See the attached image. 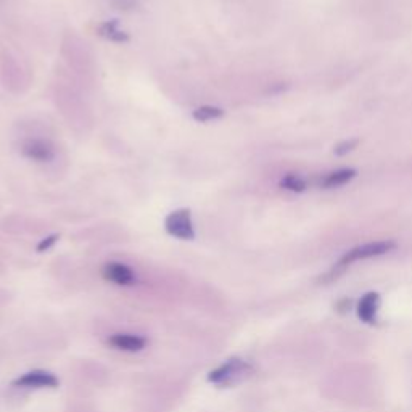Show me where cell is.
I'll use <instances>...</instances> for the list:
<instances>
[{
    "mask_svg": "<svg viewBox=\"0 0 412 412\" xmlns=\"http://www.w3.org/2000/svg\"><path fill=\"white\" fill-rule=\"evenodd\" d=\"M108 343L113 348L127 352H137L142 351L146 346V338L140 335H134V333H113L108 338Z\"/></svg>",
    "mask_w": 412,
    "mask_h": 412,
    "instance_id": "obj_7",
    "label": "cell"
},
{
    "mask_svg": "<svg viewBox=\"0 0 412 412\" xmlns=\"http://www.w3.org/2000/svg\"><path fill=\"white\" fill-rule=\"evenodd\" d=\"M380 306V295L375 292L365 293L358 303V318L365 324L377 322V313Z\"/></svg>",
    "mask_w": 412,
    "mask_h": 412,
    "instance_id": "obj_8",
    "label": "cell"
},
{
    "mask_svg": "<svg viewBox=\"0 0 412 412\" xmlns=\"http://www.w3.org/2000/svg\"><path fill=\"white\" fill-rule=\"evenodd\" d=\"M396 248V244L391 240H382V242H370V244H364L359 246H355L350 251H346L345 255L342 256L340 261L332 268V271L327 274L324 281H333L337 279V276L345 271V269L350 266V264L356 263V261L361 259H368V258H374V256H382L385 253H390L391 250Z\"/></svg>",
    "mask_w": 412,
    "mask_h": 412,
    "instance_id": "obj_1",
    "label": "cell"
},
{
    "mask_svg": "<svg viewBox=\"0 0 412 412\" xmlns=\"http://www.w3.org/2000/svg\"><path fill=\"white\" fill-rule=\"evenodd\" d=\"M102 276L108 282H113L121 287H131L137 282L134 269L125 263H120V261H110V263L105 264L102 268Z\"/></svg>",
    "mask_w": 412,
    "mask_h": 412,
    "instance_id": "obj_5",
    "label": "cell"
},
{
    "mask_svg": "<svg viewBox=\"0 0 412 412\" xmlns=\"http://www.w3.org/2000/svg\"><path fill=\"white\" fill-rule=\"evenodd\" d=\"M281 187L282 189L292 190V192H305L306 190V182L303 177L296 176V174H287V176L282 177L281 181Z\"/></svg>",
    "mask_w": 412,
    "mask_h": 412,
    "instance_id": "obj_12",
    "label": "cell"
},
{
    "mask_svg": "<svg viewBox=\"0 0 412 412\" xmlns=\"http://www.w3.org/2000/svg\"><path fill=\"white\" fill-rule=\"evenodd\" d=\"M226 114V112L221 107H214V105H201V107H196L194 112H192V118L196 123H201V125H206L209 121H216L221 120V118Z\"/></svg>",
    "mask_w": 412,
    "mask_h": 412,
    "instance_id": "obj_11",
    "label": "cell"
},
{
    "mask_svg": "<svg viewBox=\"0 0 412 412\" xmlns=\"http://www.w3.org/2000/svg\"><path fill=\"white\" fill-rule=\"evenodd\" d=\"M58 239H60V235H57V233H53V235H49L47 239H44V240L39 242L38 248H36V250H38L39 253H42V251H47V250L52 248V246L55 244H57Z\"/></svg>",
    "mask_w": 412,
    "mask_h": 412,
    "instance_id": "obj_13",
    "label": "cell"
},
{
    "mask_svg": "<svg viewBox=\"0 0 412 412\" xmlns=\"http://www.w3.org/2000/svg\"><path fill=\"white\" fill-rule=\"evenodd\" d=\"M20 153L23 158L39 164L52 163L55 157H57L55 145L49 139H42V137H29V139L23 140L20 145Z\"/></svg>",
    "mask_w": 412,
    "mask_h": 412,
    "instance_id": "obj_4",
    "label": "cell"
},
{
    "mask_svg": "<svg viewBox=\"0 0 412 412\" xmlns=\"http://www.w3.org/2000/svg\"><path fill=\"white\" fill-rule=\"evenodd\" d=\"M58 383L60 382H58V378L52 372L36 369L13 380L12 385L18 388H57Z\"/></svg>",
    "mask_w": 412,
    "mask_h": 412,
    "instance_id": "obj_6",
    "label": "cell"
},
{
    "mask_svg": "<svg viewBox=\"0 0 412 412\" xmlns=\"http://www.w3.org/2000/svg\"><path fill=\"white\" fill-rule=\"evenodd\" d=\"M164 231L168 235L174 237L177 240H194L195 239V227L192 221V211L189 208L174 209L164 219Z\"/></svg>",
    "mask_w": 412,
    "mask_h": 412,
    "instance_id": "obj_3",
    "label": "cell"
},
{
    "mask_svg": "<svg viewBox=\"0 0 412 412\" xmlns=\"http://www.w3.org/2000/svg\"><path fill=\"white\" fill-rule=\"evenodd\" d=\"M358 145V140L356 139H352V140H346V142H343V144H340V145H337V149H335V153L338 155V157H343V155H346V153H350L352 149H355V146Z\"/></svg>",
    "mask_w": 412,
    "mask_h": 412,
    "instance_id": "obj_14",
    "label": "cell"
},
{
    "mask_svg": "<svg viewBox=\"0 0 412 412\" xmlns=\"http://www.w3.org/2000/svg\"><path fill=\"white\" fill-rule=\"evenodd\" d=\"M356 177V169H340V171H333L327 174L322 181H320V187L322 189H335V187H342Z\"/></svg>",
    "mask_w": 412,
    "mask_h": 412,
    "instance_id": "obj_10",
    "label": "cell"
},
{
    "mask_svg": "<svg viewBox=\"0 0 412 412\" xmlns=\"http://www.w3.org/2000/svg\"><path fill=\"white\" fill-rule=\"evenodd\" d=\"M97 34L114 44H126V42H129V39H131L129 34H127L126 31L121 29L118 20H107V21L100 23V25L97 26Z\"/></svg>",
    "mask_w": 412,
    "mask_h": 412,
    "instance_id": "obj_9",
    "label": "cell"
},
{
    "mask_svg": "<svg viewBox=\"0 0 412 412\" xmlns=\"http://www.w3.org/2000/svg\"><path fill=\"white\" fill-rule=\"evenodd\" d=\"M253 368L240 358H231L208 374V382L218 387H233L248 378Z\"/></svg>",
    "mask_w": 412,
    "mask_h": 412,
    "instance_id": "obj_2",
    "label": "cell"
}]
</instances>
